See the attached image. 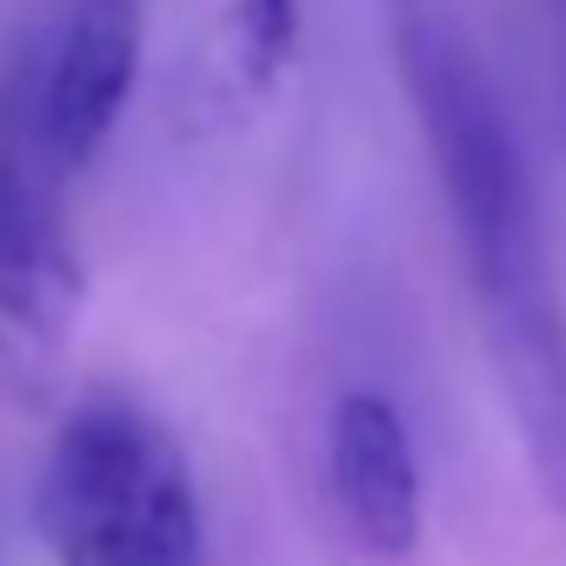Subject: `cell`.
I'll list each match as a JSON object with an SVG mask.
<instances>
[{
	"label": "cell",
	"instance_id": "6da1fadb",
	"mask_svg": "<svg viewBox=\"0 0 566 566\" xmlns=\"http://www.w3.org/2000/svg\"><path fill=\"white\" fill-rule=\"evenodd\" d=\"M387 28L533 486L566 520V294L553 280L526 154L473 41L440 0H387Z\"/></svg>",
	"mask_w": 566,
	"mask_h": 566
},
{
	"label": "cell",
	"instance_id": "7a4b0ae2",
	"mask_svg": "<svg viewBox=\"0 0 566 566\" xmlns=\"http://www.w3.org/2000/svg\"><path fill=\"white\" fill-rule=\"evenodd\" d=\"M34 533L54 566H207V513L180 433L127 394H87L48 447Z\"/></svg>",
	"mask_w": 566,
	"mask_h": 566
},
{
	"label": "cell",
	"instance_id": "3957f363",
	"mask_svg": "<svg viewBox=\"0 0 566 566\" xmlns=\"http://www.w3.org/2000/svg\"><path fill=\"white\" fill-rule=\"evenodd\" d=\"M61 187L28 87L0 81V360L14 367H41L81 307V253L67 240Z\"/></svg>",
	"mask_w": 566,
	"mask_h": 566
},
{
	"label": "cell",
	"instance_id": "277c9868",
	"mask_svg": "<svg viewBox=\"0 0 566 566\" xmlns=\"http://www.w3.org/2000/svg\"><path fill=\"white\" fill-rule=\"evenodd\" d=\"M140 34H147L140 0H61L48 61L28 87L34 134L61 167V180H74L114 140L127 94L140 81Z\"/></svg>",
	"mask_w": 566,
	"mask_h": 566
},
{
	"label": "cell",
	"instance_id": "5b68a950",
	"mask_svg": "<svg viewBox=\"0 0 566 566\" xmlns=\"http://www.w3.org/2000/svg\"><path fill=\"white\" fill-rule=\"evenodd\" d=\"M327 486L340 506V526L360 553L407 566L427 539V486L413 460V433L387 394H340L327 413Z\"/></svg>",
	"mask_w": 566,
	"mask_h": 566
},
{
	"label": "cell",
	"instance_id": "8992f818",
	"mask_svg": "<svg viewBox=\"0 0 566 566\" xmlns=\"http://www.w3.org/2000/svg\"><path fill=\"white\" fill-rule=\"evenodd\" d=\"M233 48L253 87H273L301 48V0H233Z\"/></svg>",
	"mask_w": 566,
	"mask_h": 566
}]
</instances>
